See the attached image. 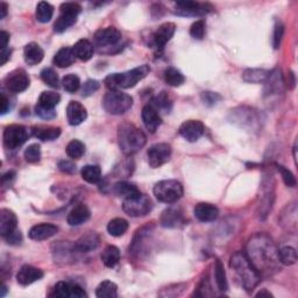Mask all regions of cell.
I'll use <instances>...</instances> for the list:
<instances>
[{
  "mask_svg": "<svg viewBox=\"0 0 298 298\" xmlns=\"http://www.w3.org/2000/svg\"><path fill=\"white\" fill-rule=\"evenodd\" d=\"M246 255L260 275L269 276L280 270L279 249L273 239L265 233H257L250 237Z\"/></svg>",
  "mask_w": 298,
  "mask_h": 298,
  "instance_id": "1",
  "label": "cell"
},
{
  "mask_svg": "<svg viewBox=\"0 0 298 298\" xmlns=\"http://www.w3.org/2000/svg\"><path fill=\"white\" fill-rule=\"evenodd\" d=\"M230 266L234 271L237 281L246 291H253L261 280V275L254 268L252 262L244 252H236L232 255Z\"/></svg>",
  "mask_w": 298,
  "mask_h": 298,
  "instance_id": "2",
  "label": "cell"
},
{
  "mask_svg": "<svg viewBox=\"0 0 298 298\" xmlns=\"http://www.w3.org/2000/svg\"><path fill=\"white\" fill-rule=\"evenodd\" d=\"M118 142L122 152L131 156L144 148L147 137L140 128L129 123H124L118 127Z\"/></svg>",
  "mask_w": 298,
  "mask_h": 298,
  "instance_id": "3",
  "label": "cell"
},
{
  "mask_svg": "<svg viewBox=\"0 0 298 298\" xmlns=\"http://www.w3.org/2000/svg\"><path fill=\"white\" fill-rule=\"evenodd\" d=\"M150 72V68L147 64L134 68L132 70L122 73H111L104 81V84L106 85L110 91H119L122 89H131L135 86L140 81L147 77Z\"/></svg>",
  "mask_w": 298,
  "mask_h": 298,
  "instance_id": "4",
  "label": "cell"
},
{
  "mask_svg": "<svg viewBox=\"0 0 298 298\" xmlns=\"http://www.w3.org/2000/svg\"><path fill=\"white\" fill-rule=\"evenodd\" d=\"M153 191L157 201L166 203V204H174L182 198L184 193L183 185L175 180L160 181L158 183L155 184Z\"/></svg>",
  "mask_w": 298,
  "mask_h": 298,
  "instance_id": "5",
  "label": "cell"
},
{
  "mask_svg": "<svg viewBox=\"0 0 298 298\" xmlns=\"http://www.w3.org/2000/svg\"><path fill=\"white\" fill-rule=\"evenodd\" d=\"M133 105V98L122 91H109L103 99V106L107 113L120 115L126 113Z\"/></svg>",
  "mask_w": 298,
  "mask_h": 298,
  "instance_id": "6",
  "label": "cell"
},
{
  "mask_svg": "<svg viewBox=\"0 0 298 298\" xmlns=\"http://www.w3.org/2000/svg\"><path fill=\"white\" fill-rule=\"evenodd\" d=\"M152 201L144 193H140L139 196L129 198V200H124L123 203L124 211L131 217H144L152 211Z\"/></svg>",
  "mask_w": 298,
  "mask_h": 298,
  "instance_id": "7",
  "label": "cell"
},
{
  "mask_svg": "<svg viewBox=\"0 0 298 298\" xmlns=\"http://www.w3.org/2000/svg\"><path fill=\"white\" fill-rule=\"evenodd\" d=\"M28 129L21 125H11L4 131V145L7 149H16L28 140Z\"/></svg>",
  "mask_w": 298,
  "mask_h": 298,
  "instance_id": "8",
  "label": "cell"
},
{
  "mask_svg": "<svg viewBox=\"0 0 298 298\" xmlns=\"http://www.w3.org/2000/svg\"><path fill=\"white\" fill-rule=\"evenodd\" d=\"M213 7L207 3L178 2L175 4V14L180 16H203L209 14Z\"/></svg>",
  "mask_w": 298,
  "mask_h": 298,
  "instance_id": "9",
  "label": "cell"
},
{
  "mask_svg": "<svg viewBox=\"0 0 298 298\" xmlns=\"http://www.w3.org/2000/svg\"><path fill=\"white\" fill-rule=\"evenodd\" d=\"M149 166L156 169L169 161L171 157V147L168 144H156L147 152Z\"/></svg>",
  "mask_w": 298,
  "mask_h": 298,
  "instance_id": "10",
  "label": "cell"
},
{
  "mask_svg": "<svg viewBox=\"0 0 298 298\" xmlns=\"http://www.w3.org/2000/svg\"><path fill=\"white\" fill-rule=\"evenodd\" d=\"M31 80L27 72L23 69H16V70L8 73L5 78V85L8 91L13 93H20L25 91L29 86Z\"/></svg>",
  "mask_w": 298,
  "mask_h": 298,
  "instance_id": "11",
  "label": "cell"
},
{
  "mask_svg": "<svg viewBox=\"0 0 298 298\" xmlns=\"http://www.w3.org/2000/svg\"><path fill=\"white\" fill-rule=\"evenodd\" d=\"M122 33L114 27H107L102 28L94 33L93 35V45L99 48H104V47L115 46L120 40H122Z\"/></svg>",
  "mask_w": 298,
  "mask_h": 298,
  "instance_id": "12",
  "label": "cell"
},
{
  "mask_svg": "<svg viewBox=\"0 0 298 298\" xmlns=\"http://www.w3.org/2000/svg\"><path fill=\"white\" fill-rule=\"evenodd\" d=\"M50 296L57 298H83L88 297L84 289L71 282H58Z\"/></svg>",
  "mask_w": 298,
  "mask_h": 298,
  "instance_id": "13",
  "label": "cell"
},
{
  "mask_svg": "<svg viewBox=\"0 0 298 298\" xmlns=\"http://www.w3.org/2000/svg\"><path fill=\"white\" fill-rule=\"evenodd\" d=\"M205 127L200 120H188L181 125L178 132L189 142H196L204 134Z\"/></svg>",
  "mask_w": 298,
  "mask_h": 298,
  "instance_id": "14",
  "label": "cell"
},
{
  "mask_svg": "<svg viewBox=\"0 0 298 298\" xmlns=\"http://www.w3.org/2000/svg\"><path fill=\"white\" fill-rule=\"evenodd\" d=\"M176 31V25L172 23H166L160 27L153 34V45L157 49H163L168 42L171 40Z\"/></svg>",
  "mask_w": 298,
  "mask_h": 298,
  "instance_id": "15",
  "label": "cell"
},
{
  "mask_svg": "<svg viewBox=\"0 0 298 298\" xmlns=\"http://www.w3.org/2000/svg\"><path fill=\"white\" fill-rule=\"evenodd\" d=\"M42 277L43 271L29 265H25L21 267L18 274H16V281H18L19 284L24 287H27L29 284L36 282V281L41 280Z\"/></svg>",
  "mask_w": 298,
  "mask_h": 298,
  "instance_id": "16",
  "label": "cell"
},
{
  "mask_svg": "<svg viewBox=\"0 0 298 298\" xmlns=\"http://www.w3.org/2000/svg\"><path fill=\"white\" fill-rule=\"evenodd\" d=\"M67 118L71 126H78L88 118V112L80 102H70L67 107Z\"/></svg>",
  "mask_w": 298,
  "mask_h": 298,
  "instance_id": "17",
  "label": "cell"
},
{
  "mask_svg": "<svg viewBox=\"0 0 298 298\" xmlns=\"http://www.w3.org/2000/svg\"><path fill=\"white\" fill-rule=\"evenodd\" d=\"M195 217L202 223H211L214 222L219 215L218 207L210 204V203H200L193 209Z\"/></svg>",
  "mask_w": 298,
  "mask_h": 298,
  "instance_id": "18",
  "label": "cell"
},
{
  "mask_svg": "<svg viewBox=\"0 0 298 298\" xmlns=\"http://www.w3.org/2000/svg\"><path fill=\"white\" fill-rule=\"evenodd\" d=\"M142 122H144L146 128L150 133H155L157 128L161 126L162 119L161 115L158 114V111L155 110L152 105H146L141 112Z\"/></svg>",
  "mask_w": 298,
  "mask_h": 298,
  "instance_id": "19",
  "label": "cell"
},
{
  "mask_svg": "<svg viewBox=\"0 0 298 298\" xmlns=\"http://www.w3.org/2000/svg\"><path fill=\"white\" fill-rule=\"evenodd\" d=\"M184 223L182 211L177 207H169L162 212L160 224L166 228H176Z\"/></svg>",
  "mask_w": 298,
  "mask_h": 298,
  "instance_id": "20",
  "label": "cell"
},
{
  "mask_svg": "<svg viewBox=\"0 0 298 298\" xmlns=\"http://www.w3.org/2000/svg\"><path fill=\"white\" fill-rule=\"evenodd\" d=\"M18 218L15 213L8 209L0 210V234L4 237L16 230Z\"/></svg>",
  "mask_w": 298,
  "mask_h": 298,
  "instance_id": "21",
  "label": "cell"
},
{
  "mask_svg": "<svg viewBox=\"0 0 298 298\" xmlns=\"http://www.w3.org/2000/svg\"><path fill=\"white\" fill-rule=\"evenodd\" d=\"M57 231H58V227L53 225V224L42 223V224H37V225L33 226L31 230H29L28 235L32 240L42 241V240H47V239H49V237L54 236L56 233H57Z\"/></svg>",
  "mask_w": 298,
  "mask_h": 298,
  "instance_id": "22",
  "label": "cell"
},
{
  "mask_svg": "<svg viewBox=\"0 0 298 298\" xmlns=\"http://www.w3.org/2000/svg\"><path fill=\"white\" fill-rule=\"evenodd\" d=\"M99 244H101V237L94 232L86 233L82 235L77 243L75 244V248L78 253H89L96 249Z\"/></svg>",
  "mask_w": 298,
  "mask_h": 298,
  "instance_id": "23",
  "label": "cell"
},
{
  "mask_svg": "<svg viewBox=\"0 0 298 298\" xmlns=\"http://www.w3.org/2000/svg\"><path fill=\"white\" fill-rule=\"evenodd\" d=\"M90 217H91V212L89 207L84 204H78L68 214V224L70 226H80L88 222Z\"/></svg>",
  "mask_w": 298,
  "mask_h": 298,
  "instance_id": "24",
  "label": "cell"
},
{
  "mask_svg": "<svg viewBox=\"0 0 298 298\" xmlns=\"http://www.w3.org/2000/svg\"><path fill=\"white\" fill-rule=\"evenodd\" d=\"M24 57H25V62L27 63L28 66H32V67L36 66V64L40 63L43 59V57H45V51H43V49L37 45V43L31 42L25 47Z\"/></svg>",
  "mask_w": 298,
  "mask_h": 298,
  "instance_id": "25",
  "label": "cell"
},
{
  "mask_svg": "<svg viewBox=\"0 0 298 298\" xmlns=\"http://www.w3.org/2000/svg\"><path fill=\"white\" fill-rule=\"evenodd\" d=\"M75 59L76 55L73 53V49L69 48V47H63L55 54L53 62L58 68H69L75 63Z\"/></svg>",
  "mask_w": 298,
  "mask_h": 298,
  "instance_id": "26",
  "label": "cell"
},
{
  "mask_svg": "<svg viewBox=\"0 0 298 298\" xmlns=\"http://www.w3.org/2000/svg\"><path fill=\"white\" fill-rule=\"evenodd\" d=\"M265 83L267 94H277L280 92H282L284 83L282 76H281V71L276 69V70L269 72Z\"/></svg>",
  "mask_w": 298,
  "mask_h": 298,
  "instance_id": "27",
  "label": "cell"
},
{
  "mask_svg": "<svg viewBox=\"0 0 298 298\" xmlns=\"http://www.w3.org/2000/svg\"><path fill=\"white\" fill-rule=\"evenodd\" d=\"M33 135L42 141H53L61 135V128L51 126H37L32 128Z\"/></svg>",
  "mask_w": 298,
  "mask_h": 298,
  "instance_id": "28",
  "label": "cell"
},
{
  "mask_svg": "<svg viewBox=\"0 0 298 298\" xmlns=\"http://www.w3.org/2000/svg\"><path fill=\"white\" fill-rule=\"evenodd\" d=\"M73 53H75L76 57L80 58L81 61H89L90 58L93 56V45L89 40H80L76 42V45L73 46Z\"/></svg>",
  "mask_w": 298,
  "mask_h": 298,
  "instance_id": "29",
  "label": "cell"
},
{
  "mask_svg": "<svg viewBox=\"0 0 298 298\" xmlns=\"http://www.w3.org/2000/svg\"><path fill=\"white\" fill-rule=\"evenodd\" d=\"M113 192L116 196L123 197L124 200H129V198H134L140 195V190L137 189L135 185L128 182H118L114 184Z\"/></svg>",
  "mask_w": 298,
  "mask_h": 298,
  "instance_id": "30",
  "label": "cell"
},
{
  "mask_svg": "<svg viewBox=\"0 0 298 298\" xmlns=\"http://www.w3.org/2000/svg\"><path fill=\"white\" fill-rule=\"evenodd\" d=\"M269 72L265 69H247L243 73V78L247 83L252 84H260L265 83Z\"/></svg>",
  "mask_w": 298,
  "mask_h": 298,
  "instance_id": "31",
  "label": "cell"
},
{
  "mask_svg": "<svg viewBox=\"0 0 298 298\" xmlns=\"http://www.w3.org/2000/svg\"><path fill=\"white\" fill-rule=\"evenodd\" d=\"M120 260V250L113 245L107 246L102 253V261L109 268H113Z\"/></svg>",
  "mask_w": 298,
  "mask_h": 298,
  "instance_id": "32",
  "label": "cell"
},
{
  "mask_svg": "<svg viewBox=\"0 0 298 298\" xmlns=\"http://www.w3.org/2000/svg\"><path fill=\"white\" fill-rule=\"evenodd\" d=\"M77 15L70 14V13H61L58 19L54 24V31L56 33L66 32L69 27H71L76 24Z\"/></svg>",
  "mask_w": 298,
  "mask_h": 298,
  "instance_id": "33",
  "label": "cell"
},
{
  "mask_svg": "<svg viewBox=\"0 0 298 298\" xmlns=\"http://www.w3.org/2000/svg\"><path fill=\"white\" fill-rule=\"evenodd\" d=\"M82 177L85 182L90 184H96L102 180V169L99 166L89 165L83 167L82 169Z\"/></svg>",
  "mask_w": 298,
  "mask_h": 298,
  "instance_id": "34",
  "label": "cell"
},
{
  "mask_svg": "<svg viewBox=\"0 0 298 298\" xmlns=\"http://www.w3.org/2000/svg\"><path fill=\"white\" fill-rule=\"evenodd\" d=\"M59 101H61V96L58 93H56L54 91H45L40 94L38 97V104L42 107H46V109L54 110L56 106L58 105Z\"/></svg>",
  "mask_w": 298,
  "mask_h": 298,
  "instance_id": "35",
  "label": "cell"
},
{
  "mask_svg": "<svg viewBox=\"0 0 298 298\" xmlns=\"http://www.w3.org/2000/svg\"><path fill=\"white\" fill-rule=\"evenodd\" d=\"M96 296L99 298H115L118 296V287L111 281H104L98 286Z\"/></svg>",
  "mask_w": 298,
  "mask_h": 298,
  "instance_id": "36",
  "label": "cell"
},
{
  "mask_svg": "<svg viewBox=\"0 0 298 298\" xmlns=\"http://www.w3.org/2000/svg\"><path fill=\"white\" fill-rule=\"evenodd\" d=\"M128 230V222L124 218H114L107 225V232L112 236H122Z\"/></svg>",
  "mask_w": 298,
  "mask_h": 298,
  "instance_id": "37",
  "label": "cell"
},
{
  "mask_svg": "<svg viewBox=\"0 0 298 298\" xmlns=\"http://www.w3.org/2000/svg\"><path fill=\"white\" fill-rule=\"evenodd\" d=\"M54 7L47 2H40L36 6V19L42 24L49 23L53 18Z\"/></svg>",
  "mask_w": 298,
  "mask_h": 298,
  "instance_id": "38",
  "label": "cell"
},
{
  "mask_svg": "<svg viewBox=\"0 0 298 298\" xmlns=\"http://www.w3.org/2000/svg\"><path fill=\"white\" fill-rule=\"evenodd\" d=\"M165 81L167 84H169L170 86H174V88H177V86H181L184 84L185 82V77L182 72L177 69L169 67L166 69L165 71Z\"/></svg>",
  "mask_w": 298,
  "mask_h": 298,
  "instance_id": "39",
  "label": "cell"
},
{
  "mask_svg": "<svg viewBox=\"0 0 298 298\" xmlns=\"http://www.w3.org/2000/svg\"><path fill=\"white\" fill-rule=\"evenodd\" d=\"M279 259L280 262L284 266L295 265L297 261L296 249L290 247V246H284V247L279 249Z\"/></svg>",
  "mask_w": 298,
  "mask_h": 298,
  "instance_id": "40",
  "label": "cell"
},
{
  "mask_svg": "<svg viewBox=\"0 0 298 298\" xmlns=\"http://www.w3.org/2000/svg\"><path fill=\"white\" fill-rule=\"evenodd\" d=\"M214 279L215 282H217V286L219 288V290L226 291L228 289V283L226 279V273H225V268H224L223 262L220 260L215 261L214 265Z\"/></svg>",
  "mask_w": 298,
  "mask_h": 298,
  "instance_id": "41",
  "label": "cell"
},
{
  "mask_svg": "<svg viewBox=\"0 0 298 298\" xmlns=\"http://www.w3.org/2000/svg\"><path fill=\"white\" fill-rule=\"evenodd\" d=\"M66 152L70 158H81L85 153V145L80 140H72L68 144Z\"/></svg>",
  "mask_w": 298,
  "mask_h": 298,
  "instance_id": "42",
  "label": "cell"
},
{
  "mask_svg": "<svg viewBox=\"0 0 298 298\" xmlns=\"http://www.w3.org/2000/svg\"><path fill=\"white\" fill-rule=\"evenodd\" d=\"M155 110H162V111H169L171 107V101L168 93L166 91L160 92L157 96H155L152 99V104H150Z\"/></svg>",
  "mask_w": 298,
  "mask_h": 298,
  "instance_id": "43",
  "label": "cell"
},
{
  "mask_svg": "<svg viewBox=\"0 0 298 298\" xmlns=\"http://www.w3.org/2000/svg\"><path fill=\"white\" fill-rule=\"evenodd\" d=\"M62 86L69 93H75L81 86L80 77L75 75V73H69V75L64 76L62 80Z\"/></svg>",
  "mask_w": 298,
  "mask_h": 298,
  "instance_id": "44",
  "label": "cell"
},
{
  "mask_svg": "<svg viewBox=\"0 0 298 298\" xmlns=\"http://www.w3.org/2000/svg\"><path fill=\"white\" fill-rule=\"evenodd\" d=\"M41 80L45 82L47 85H49L54 89H57L59 86V80H58L57 72L51 68L43 69V70L41 71Z\"/></svg>",
  "mask_w": 298,
  "mask_h": 298,
  "instance_id": "45",
  "label": "cell"
},
{
  "mask_svg": "<svg viewBox=\"0 0 298 298\" xmlns=\"http://www.w3.org/2000/svg\"><path fill=\"white\" fill-rule=\"evenodd\" d=\"M25 158L29 163H36L41 160V147L37 144L28 146L25 150Z\"/></svg>",
  "mask_w": 298,
  "mask_h": 298,
  "instance_id": "46",
  "label": "cell"
},
{
  "mask_svg": "<svg viewBox=\"0 0 298 298\" xmlns=\"http://www.w3.org/2000/svg\"><path fill=\"white\" fill-rule=\"evenodd\" d=\"M205 32H206V24L205 20H197L196 23H193L191 28H190V35H191L193 38L196 40H203L205 36Z\"/></svg>",
  "mask_w": 298,
  "mask_h": 298,
  "instance_id": "47",
  "label": "cell"
},
{
  "mask_svg": "<svg viewBox=\"0 0 298 298\" xmlns=\"http://www.w3.org/2000/svg\"><path fill=\"white\" fill-rule=\"evenodd\" d=\"M276 167H277V170L280 171V174L283 178V182L286 183L287 187H289V188L296 187L297 182H296V178H295V176H293L292 172L289 169H287L286 167H283L281 165H276Z\"/></svg>",
  "mask_w": 298,
  "mask_h": 298,
  "instance_id": "48",
  "label": "cell"
},
{
  "mask_svg": "<svg viewBox=\"0 0 298 298\" xmlns=\"http://www.w3.org/2000/svg\"><path fill=\"white\" fill-rule=\"evenodd\" d=\"M283 35H284V26L281 21H276L275 27H274V35H273V47L275 49L280 48Z\"/></svg>",
  "mask_w": 298,
  "mask_h": 298,
  "instance_id": "49",
  "label": "cell"
},
{
  "mask_svg": "<svg viewBox=\"0 0 298 298\" xmlns=\"http://www.w3.org/2000/svg\"><path fill=\"white\" fill-rule=\"evenodd\" d=\"M61 13H70V14H75L78 16L82 12V6L77 3H63L61 7H59Z\"/></svg>",
  "mask_w": 298,
  "mask_h": 298,
  "instance_id": "50",
  "label": "cell"
},
{
  "mask_svg": "<svg viewBox=\"0 0 298 298\" xmlns=\"http://www.w3.org/2000/svg\"><path fill=\"white\" fill-rule=\"evenodd\" d=\"M98 89H99V82L93 81V80H89L84 84L83 89H82V96L83 97L91 96V94L96 92Z\"/></svg>",
  "mask_w": 298,
  "mask_h": 298,
  "instance_id": "51",
  "label": "cell"
},
{
  "mask_svg": "<svg viewBox=\"0 0 298 298\" xmlns=\"http://www.w3.org/2000/svg\"><path fill=\"white\" fill-rule=\"evenodd\" d=\"M202 101L204 102V104L206 105H214V104H217L218 102L222 101V96L215 92H211V91H205L202 93Z\"/></svg>",
  "mask_w": 298,
  "mask_h": 298,
  "instance_id": "52",
  "label": "cell"
},
{
  "mask_svg": "<svg viewBox=\"0 0 298 298\" xmlns=\"http://www.w3.org/2000/svg\"><path fill=\"white\" fill-rule=\"evenodd\" d=\"M35 113H36V115L40 116L41 119H46V120L54 119L56 116V112L54 110L46 109V107H42L40 105H37L35 107Z\"/></svg>",
  "mask_w": 298,
  "mask_h": 298,
  "instance_id": "53",
  "label": "cell"
},
{
  "mask_svg": "<svg viewBox=\"0 0 298 298\" xmlns=\"http://www.w3.org/2000/svg\"><path fill=\"white\" fill-rule=\"evenodd\" d=\"M58 168H59V170L63 171V172H66V174H73V172H76V166H75V163L71 162V161H61L58 163Z\"/></svg>",
  "mask_w": 298,
  "mask_h": 298,
  "instance_id": "54",
  "label": "cell"
},
{
  "mask_svg": "<svg viewBox=\"0 0 298 298\" xmlns=\"http://www.w3.org/2000/svg\"><path fill=\"white\" fill-rule=\"evenodd\" d=\"M5 237H6V241L10 245H19L21 241H23V235H21L20 231H18V230L12 232L11 234H8Z\"/></svg>",
  "mask_w": 298,
  "mask_h": 298,
  "instance_id": "55",
  "label": "cell"
},
{
  "mask_svg": "<svg viewBox=\"0 0 298 298\" xmlns=\"http://www.w3.org/2000/svg\"><path fill=\"white\" fill-rule=\"evenodd\" d=\"M10 110H11L10 101H8L7 97L5 96V93H2V115L6 114Z\"/></svg>",
  "mask_w": 298,
  "mask_h": 298,
  "instance_id": "56",
  "label": "cell"
},
{
  "mask_svg": "<svg viewBox=\"0 0 298 298\" xmlns=\"http://www.w3.org/2000/svg\"><path fill=\"white\" fill-rule=\"evenodd\" d=\"M0 38H2V49H6L8 41H10V34L5 31H2V33H0Z\"/></svg>",
  "mask_w": 298,
  "mask_h": 298,
  "instance_id": "57",
  "label": "cell"
},
{
  "mask_svg": "<svg viewBox=\"0 0 298 298\" xmlns=\"http://www.w3.org/2000/svg\"><path fill=\"white\" fill-rule=\"evenodd\" d=\"M11 54H12V50L10 48L2 49V62H0L2 66H4V64H5L8 59H10Z\"/></svg>",
  "mask_w": 298,
  "mask_h": 298,
  "instance_id": "58",
  "label": "cell"
},
{
  "mask_svg": "<svg viewBox=\"0 0 298 298\" xmlns=\"http://www.w3.org/2000/svg\"><path fill=\"white\" fill-rule=\"evenodd\" d=\"M295 84H296V80H295V75H293V72L290 71L289 72V76H288V88L289 89H293L295 88Z\"/></svg>",
  "mask_w": 298,
  "mask_h": 298,
  "instance_id": "59",
  "label": "cell"
},
{
  "mask_svg": "<svg viewBox=\"0 0 298 298\" xmlns=\"http://www.w3.org/2000/svg\"><path fill=\"white\" fill-rule=\"evenodd\" d=\"M7 4L2 3L0 4V11H2V15H0V19H5V16L7 15Z\"/></svg>",
  "mask_w": 298,
  "mask_h": 298,
  "instance_id": "60",
  "label": "cell"
},
{
  "mask_svg": "<svg viewBox=\"0 0 298 298\" xmlns=\"http://www.w3.org/2000/svg\"><path fill=\"white\" fill-rule=\"evenodd\" d=\"M262 296H268V297H271L273 295H271L270 292H268L267 290H261L260 292H257L256 293V297H262Z\"/></svg>",
  "mask_w": 298,
  "mask_h": 298,
  "instance_id": "61",
  "label": "cell"
},
{
  "mask_svg": "<svg viewBox=\"0 0 298 298\" xmlns=\"http://www.w3.org/2000/svg\"><path fill=\"white\" fill-rule=\"evenodd\" d=\"M6 291H7V287L5 286V284L3 283V286H2V293H0V296L4 297L6 295Z\"/></svg>",
  "mask_w": 298,
  "mask_h": 298,
  "instance_id": "62",
  "label": "cell"
}]
</instances>
